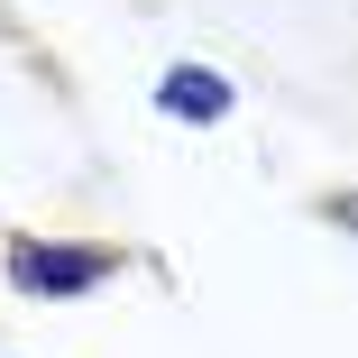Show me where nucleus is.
I'll list each match as a JSON object with an SVG mask.
<instances>
[{"label":"nucleus","instance_id":"f03ea898","mask_svg":"<svg viewBox=\"0 0 358 358\" xmlns=\"http://www.w3.org/2000/svg\"><path fill=\"white\" fill-rule=\"evenodd\" d=\"M148 101H157V120H175V129H221V120L239 110V83L221 74V64H202V55H175L166 74L148 83Z\"/></svg>","mask_w":358,"mask_h":358},{"label":"nucleus","instance_id":"7ed1b4c3","mask_svg":"<svg viewBox=\"0 0 358 358\" xmlns=\"http://www.w3.org/2000/svg\"><path fill=\"white\" fill-rule=\"evenodd\" d=\"M303 221H322V230L358 239V184H322V193H303Z\"/></svg>","mask_w":358,"mask_h":358},{"label":"nucleus","instance_id":"f257e3e1","mask_svg":"<svg viewBox=\"0 0 358 358\" xmlns=\"http://www.w3.org/2000/svg\"><path fill=\"white\" fill-rule=\"evenodd\" d=\"M129 275L120 239H83V230H0V294L19 303H92L101 285Z\"/></svg>","mask_w":358,"mask_h":358}]
</instances>
